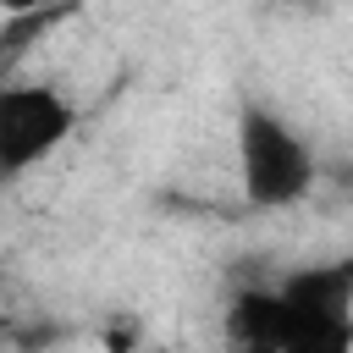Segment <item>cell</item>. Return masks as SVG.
Masks as SVG:
<instances>
[{
    "label": "cell",
    "instance_id": "6da1fadb",
    "mask_svg": "<svg viewBox=\"0 0 353 353\" xmlns=\"http://www.w3.org/2000/svg\"><path fill=\"white\" fill-rule=\"evenodd\" d=\"M314 171V149L287 116L259 99L237 110V182L254 210H292L298 199H309Z\"/></svg>",
    "mask_w": 353,
    "mask_h": 353
},
{
    "label": "cell",
    "instance_id": "7a4b0ae2",
    "mask_svg": "<svg viewBox=\"0 0 353 353\" xmlns=\"http://www.w3.org/2000/svg\"><path fill=\"white\" fill-rule=\"evenodd\" d=\"M77 127V105L55 83H0V182L50 160Z\"/></svg>",
    "mask_w": 353,
    "mask_h": 353
},
{
    "label": "cell",
    "instance_id": "3957f363",
    "mask_svg": "<svg viewBox=\"0 0 353 353\" xmlns=\"http://www.w3.org/2000/svg\"><path fill=\"white\" fill-rule=\"evenodd\" d=\"M281 298V336L292 325H325V320H353V259H325L303 265L287 281H276Z\"/></svg>",
    "mask_w": 353,
    "mask_h": 353
},
{
    "label": "cell",
    "instance_id": "277c9868",
    "mask_svg": "<svg viewBox=\"0 0 353 353\" xmlns=\"http://www.w3.org/2000/svg\"><path fill=\"white\" fill-rule=\"evenodd\" d=\"M232 353H281V298L276 287H243L226 309Z\"/></svg>",
    "mask_w": 353,
    "mask_h": 353
},
{
    "label": "cell",
    "instance_id": "5b68a950",
    "mask_svg": "<svg viewBox=\"0 0 353 353\" xmlns=\"http://www.w3.org/2000/svg\"><path fill=\"white\" fill-rule=\"evenodd\" d=\"M0 6H11V0H0Z\"/></svg>",
    "mask_w": 353,
    "mask_h": 353
}]
</instances>
